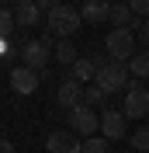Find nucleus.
<instances>
[{
	"mask_svg": "<svg viewBox=\"0 0 149 153\" xmlns=\"http://www.w3.org/2000/svg\"><path fill=\"white\" fill-rule=\"evenodd\" d=\"M38 84H42V73H38V70L24 66V63L10 70V87H14L18 94H35V91H38Z\"/></svg>",
	"mask_w": 149,
	"mask_h": 153,
	"instance_id": "obj_7",
	"label": "nucleus"
},
{
	"mask_svg": "<svg viewBox=\"0 0 149 153\" xmlns=\"http://www.w3.org/2000/svg\"><path fill=\"white\" fill-rule=\"evenodd\" d=\"M52 42L56 38H31V42H24V49H21L24 66L38 70V73L45 76V63H49V52H52Z\"/></svg>",
	"mask_w": 149,
	"mask_h": 153,
	"instance_id": "obj_6",
	"label": "nucleus"
},
{
	"mask_svg": "<svg viewBox=\"0 0 149 153\" xmlns=\"http://www.w3.org/2000/svg\"><path fill=\"white\" fill-rule=\"evenodd\" d=\"M104 101H108V91H104L101 84H87L83 87V105L87 108H101Z\"/></svg>",
	"mask_w": 149,
	"mask_h": 153,
	"instance_id": "obj_16",
	"label": "nucleus"
},
{
	"mask_svg": "<svg viewBox=\"0 0 149 153\" xmlns=\"http://www.w3.org/2000/svg\"><path fill=\"white\" fill-rule=\"evenodd\" d=\"M128 7L139 14V18H149V0H128Z\"/></svg>",
	"mask_w": 149,
	"mask_h": 153,
	"instance_id": "obj_20",
	"label": "nucleus"
},
{
	"mask_svg": "<svg viewBox=\"0 0 149 153\" xmlns=\"http://www.w3.org/2000/svg\"><path fill=\"white\" fill-rule=\"evenodd\" d=\"M0 4H10V0H0Z\"/></svg>",
	"mask_w": 149,
	"mask_h": 153,
	"instance_id": "obj_25",
	"label": "nucleus"
},
{
	"mask_svg": "<svg viewBox=\"0 0 149 153\" xmlns=\"http://www.w3.org/2000/svg\"><path fill=\"white\" fill-rule=\"evenodd\" d=\"M69 132H76V136H97L101 132V115L94 111V108H87V105H76V108H69Z\"/></svg>",
	"mask_w": 149,
	"mask_h": 153,
	"instance_id": "obj_5",
	"label": "nucleus"
},
{
	"mask_svg": "<svg viewBox=\"0 0 149 153\" xmlns=\"http://www.w3.org/2000/svg\"><path fill=\"white\" fill-rule=\"evenodd\" d=\"M45 18H49V31H52L56 38H69L76 28H80V25H83V14H80L76 7H69V4L52 7Z\"/></svg>",
	"mask_w": 149,
	"mask_h": 153,
	"instance_id": "obj_1",
	"label": "nucleus"
},
{
	"mask_svg": "<svg viewBox=\"0 0 149 153\" xmlns=\"http://www.w3.org/2000/svg\"><path fill=\"white\" fill-rule=\"evenodd\" d=\"M83 153H108V139L104 136H90L83 143Z\"/></svg>",
	"mask_w": 149,
	"mask_h": 153,
	"instance_id": "obj_19",
	"label": "nucleus"
},
{
	"mask_svg": "<svg viewBox=\"0 0 149 153\" xmlns=\"http://www.w3.org/2000/svg\"><path fill=\"white\" fill-rule=\"evenodd\" d=\"M80 14H83L87 25H101V21L111 18V4L108 0H87L83 7H80Z\"/></svg>",
	"mask_w": 149,
	"mask_h": 153,
	"instance_id": "obj_11",
	"label": "nucleus"
},
{
	"mask_svg": "<svg viewBox=\"0 0 149 153\" xmlns=\"http://www.w3.org/2000/svg\"><path fill=\"white\" fill-rule=\"evenodd\" d=\"M132 146L139 153H149V125H139V129L132 132Z\"/></svg>",
	"mask_w": 149,
	"mask_h": 153,
	"instance_id": "obj_17",
	"label": "nucleus"
},
{
	"mask_svg": "<svg viewBox=\"0 0 149 153\" xmlns=\"http://www.w3.org/2000/svg\"><path fill=\"white\" fill-rule=\"evenodd\" d=\"M56 101L69 111V108H76V105H83V84L80 80H73V76H66L63 84H59V91H56Z\"/></svg>",
	"mask_w": 149,
	"mask_h": 153,
	"instance_id": "obj_9",
	"label": "nucleus"
},
{
	"mask_svg": "<svg viewBox=\"0 0 149 153\" xmlns=\"http://www.w3.org/2000/svg\"><path fill=\"white\" fill-rule=\"evenodd\" d=\"M104 52H108V59H118V63H128L139 49H135V35H132L128 28H114L111 35L104 38Z\"/></svg>",
	"mask_w": 149,
	"mask_h": 153,
	"instance_id": "obj_3",
	"label": "nucleus"
},
{
	"mask_svg": "<svg viewBox=\"0 0 149 153\" xmlns=\"http://www.w3.org/2000/svg\"><path fill=\"white\" fill-rule=\"evenodd\" d=\"M38 14H42V7H38L35 0L14 7V21H18V28H35V25H38Z\"/></svg>",
	"mask_w": 149,
	"mask_h": 153,
	"instance_id": "obj_12",
	"label": "nucleus"
},
{
	"mask_svg": "<svg viewBox=\"0 0 149 153\" xmlns=\"http://www.w3.org/2000/svg\"><path fill=\"white\" fill-rule=\"evenodd\" d=\"M101 136L108 143H111V139H121V136H125V115L108 108V111L101 115Z\"/></svg>",
	"mask_w": 149,
	"mask_h": 153,
	"instance_id": "obj_10",
	"label": "nucleus"
},
{
	"mask_svg": "<svg viewBox=\"0 0 149 153\" xmlns=\"http://www.w3.org/2000/svg\"><path fill=\"white\" fill-rule=\"evenodd\" d=\"M66 76H73V80H80V84H94V76H97V66H94V59H76L73 66H69V73Z\"/></svg>",
	"mask_w": 149,
	"mask_h": 153,
	"instance_id": "obj_13",
	"label": "nucleus"
},
{
	"mask_svg": "<svg viewBox=\"0 0 149 153\" xmlns=\"http://www.w3.org/2000/svg\"><path fill=\"white\" fill-rule=\"evenodd\" d=\"M45 150H49V153H83V143L76 139V132L56 129V132H49V139H45Z\"/></svg>",
	"mask_w": 149,
	"mask_h": 153,
	"instance_id": "obj_8",
	"label": "nucleus"
},
{
	"mask_svg": "<svg viewBox=\"0 0 149 153\" xmlns=\"http://www.w3.org/2000/svg\"><path fill=\"white\" fill-rule=\"evenodd\" d=\"M142 42H146V49H149V18H146V25H142Z\"/></svg>",
	"mask_w": 149,
	"mask_h": 153,
	"instance_id": "obj_23",
	"label": "nucleus"
},
{
	"mask_svg": "<svg viewBox=\"0 0 149 153\" xmlns=\"http://www.w3.org/2000/svg\"><path fill=\"white\" fill-rule=\"evenodd\" d=\"M0 153H14V146H10V139H0Z\"/></svg>",
	"mask_w": 149,
	"mask_h": 153,
	"instance_id": "obj_22",
	"label": "nucleus"
},
{
	"mask_svg": "<svg viewBox=\"0 0 149 153\" xmlns=\"http://www.w3.org/2000/svg\"><path fill=\"white\" fill-rule=\"evenodd\" d=\"M94 84H101L108 94H114V91H121V87L132 84V73L125 63H118V59H108L101 70H97V76H94Z\"/></svg>",
	"mask_w": 149,
	"mask_h": 153,
	"instance_id": "obj_2",
	"label": "nucleus"
},
{
	"mask_svg": "<svg viewBox=\"0 0 149 153\" xmlns=\"http://www.w3.org/2000/svg\"><path fill=\"white\" fill-rule=\"evenodd\" d=\"M128 73L135 80H149V49H142V52H135L128 59Z\"/></svg>",
	"mask_w": 149,
	"mask_h": 153,
	"instance_id": "obj_14",
	"label": "nucleus"
},
{
	"mask_svg": "<svg viewBox=\"0 0 149 153\" xmlns=\"http://www.w3.org/2000/svg\"><path fill=\"white\" fill-rule=\"evenodd\" d=\"M56 59L63 63V66H73L76 59H80L76 56V45L69 42V38H56Z\"/></svg>",
	"mask_w": 149,
	"mask_h": 153,
	"instance_id": "obj_15",
	"label": "nucleus"
},
{
	"mask_svg": "<svg viewBox=\"0 0 149 153\" xmlns=\"http://www.w3.org/2000/svg\"><path fill=\"white\" fill-rule=\"evenodd\" d=\"M128 94H125V105H121V115L125 118H146L149 115V87H142L135 76H132V84L125 87Z\"/></svg>",
	"mask_w": 149,
	"mask_h": 153,
	"instance_id": "obj_4",
	"label": "nucleus"
},
{
	"mask_svg": "<svg viewBox=\"0 0 149 153\" xmlns=\"http://www.w3.org/2000/svg\"><path fill=\"white\" fill-rule=\"evenodd\" d=\"M10 28H18V21H14V10H7V7H0V42L10 35Z\"/></svg>",
	"mask_w": 149,
	"mask_h": 153,
	"instance_id": "obj_18",
	"label": "nucleus"
},
{
	"mask_svg": "<svg viewBox=\"0 0 149 153\" xmlns=\"http://www.w3.org/2000/svg\"><path fill=\"white\" fill-rule=\"evenodd\" d=\"M18 4H31V0H14V7H18Z\"/></svg>",
	"mask_w": 149,
	"mask_h": 153,
	"instance_id": "obj_24",
	"label": "nucleus"
},
{
	"mask_svg": "<svg viewBox=\"0 0 149 153\" xmlns=\"http://www.w3.org/2000/svg\"><path fill=\"white\" fill-rule=\"evenodd\" d=\"M108 4H111V0H108Z\"/></svg>",
	"mask_w": 149,
	"mask_h": 153,
	"instance_id": "obj_26",
	"label": "nucleus"
},
{
	"mask_svg": "<svg viewBox=\"0 0 149 153\" xmlns=\"http://www.w3.org/2000/svg\"><path fill=\"white\" fill-rule=\"evenodd\" d=\"M35 4H38V7H42V10H45V14H49V10H52V7H59L63 0H35Z\"/></svg>",
	"mask_w": 149,
	"mask_h": 153,
	"instance_id": "obj_21",
	"label": "nucleus"
}]
</instances>
